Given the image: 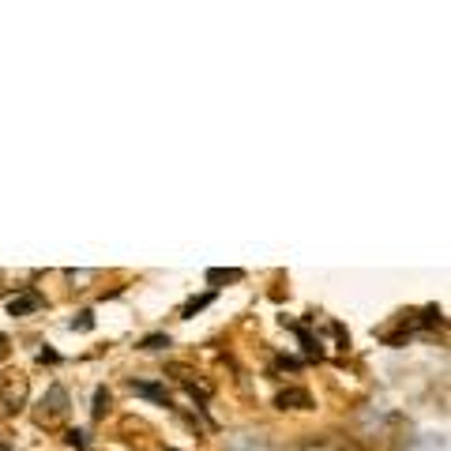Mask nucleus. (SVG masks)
Segmentation results:
<instances>
[{
	"label": "nucleus",
	"instance_id": "nucleus-3",
	"mask_svg": "<svg viewBox=\"0 0 451 451\" xmlns=\"http://www.w3.org/2000/svg\"><path fill=\"white\" fill-rule=\"evenodd\" d=\"M169 373H173L177 380L184 384V391H188L192 399H199V402H204V399H211V395H214V388H211V384H207L199 373H192L188 365H181V361H173V365H169Z\"/></svg>",
	"mask_w": 451,
	"mask_h": 451
},
{
	"label": "nucleus",
	"instance_id": "nucleus-10",
	"mask_svg": "<svg viewBox=\"0 0 451 451\" xmlns=\"http://www.w3.org/2000/svg\"><path fill=\"white\" fill-rule=\"evenodd\" d=\"M106 410H109V391L98 388L94 391V417H106Z\"/></svg>",
	"mask_w": 451,
	"mask_h": 451
},
{
	"label": "nucleus",
	"instance_id": "nucleus-13",
	"mask_svg": "<svg viewBox=\"0 0 451 451\" xmlns=\"http://www.w3.org/2000/svg\"><path fill=\"white\" fill-rule=\"evenodd\" d=\"M64 440H68L72 448H87V432H79V429H68V437Z\"/></svg>",
	"mask_w": 451,
	"mask_h": 451
},
{
	"label": "nucleus",
	"instance_id": "nucleus-8",
	"mask_svg": "<svg viewBox=\"0 0 451 451\" xmlns=\"http://www.w3.org/2000/svg\"><path fill=\"white\" fill-rule=\"evenodd\" d=\"M214 301V294H204V297H192V301L188 305H184V309H181V320H192V316H196V312L199 309H207V305H211Z\"/></svg>",
	"mask_w": 451,
	"mask_h": 451
},
{
	"label": "nucleus",
	"instance_id": "nucleus-7",
	"mask_svg": "<svg viewBox=\"0 0 451 451\" xmlns=\"http://www.w3.org/2000/svg\"><path fill=\"white\" fill-rule=\"evenodd\" d=\"M245 278V271H237V267H211L207 271V282H211V286H219V282H241Z\"/></svg>",
	"mask_w": 451,
	"mask_h": 451
},
{
	"label": "nucleus",
	"instance_id": "nucleus-14",
	"mask_svg": "<svg viewBox=\"0 0 451 451\" xmlns=\"http://www.w3.org/2000/svg\"><path fill=\"white\" fill-rule=\"evenodd\" d=\"M38 358H42V361H50V365H56V361H60V358H56L53 350H42V353H38Z\"/></svg>",
	"mask_w": 451,
	"mask_h": 451
},
{
	"label": "nucleus",
	"instance_id": "nucleus-4",
	"mask_svg": "<svg viewBox=\"0 0 451 451\" xmlns=\"http://www.w3.org/2000/svg\"><path fill=\"white\" fill-rule=\"evenodd\" d=\"M275 406L278 410H312V395L305 388H286V391H278Z\"/></svg>",
	"mask_w": 451,
	"mask_h": 451
},
{
	"label": "nucleus",
	"instance_id": "nucleus-15",
	"mask_svg": "<svg viewBox=\"0 0 451 451\" xmlns=\"http://www.w3.org/2000/svg\"><path fill=\"white\" fill-rule=\"evenodd\" d=\"M0 451H12V448H8V444H0Z\"/></svg>",
	"mask_w": 451,
	"mask_h": 451
},
{
	"label": "nucleus",
	"instance_id": "nucleus-9",
	"mask_svg": "<svg viewBox=\"0 0 451 451\" xmlns=\"http://www.w3.org/2000/svg\"><path fill=\"white\" fill-rule=\"evenodd\" d=\"M297 451H350V448L338 444V440H309V444H301Z\"/></svg>",
	"mask_w": 451,
	"mask_h": 451
},
{
	"label": "nucleus",
	"instance_id": "nucleus-12",
	"mask_svg": "<svg viewBox=\"0 0 451 451\" xmlns=\"http://www.w3.org/2000/svg\"><path fill=\"white\" fill-rule=\"evenodd\" d=\"M72 327H76V331H91L94 316H91V312H79V320H72Z\"/></svg>",
	"mask_w": 451,
	"mask_h": 451
},
{
	"label": "nucleus",
	"instance_id": "nucleus-2",
	"mask_svg": "<svg viewBox=\"0 0 451 451\" xmlns=\"http://www.w3.org/2000/svg\"><path fill=\"white\" fill-rule=\"evenodd\" d=\"M30 399V380L23 368H8L4 376H0V410L4 414H19L23 406H27Z\"/></svg>",
	"mask_w": 451,
	"mask_h": 451
},
{
	"label": "nucleus",
	"instance_id": "nucleus-6",
	"mask_svg": "<svg viewBox=\"0 0 451 451\" xmlns=\"http://www.w3.org/2000/svg\"><path fill=\"white\" fill-rule=\"evenodd\" d=\"M132 391L135 395H147V399H155V402H162V406H169V395L162 384H147V380H132Z\"/></svg>",
	"mask_w": 451,
	"mask_h": 451
},
{
	"label": "nucleus",
	"instance_id": "nucleus-5",
	"mask_svg": "<svg viewBox=\"0 0 451 451\" xmlns=\"http://www.w3.org/2000/svg\"><path fill=\"white\" fill-rule=\"evenodd\" d=\"M38 309H42V297L38 294H19V297L8 301V312H12V316H30V312H38Z\"/></svg>",
	"mask_w": 451,
	"mask_h": 451
},
{
	"label": "nucleus",
	"instance_id": "nucleus-1",
	"mask_svg": "<svg viewBox=\"0 0 451 451\" xmlns=\"http://www.w3.org/2000/svg\"><path fill=\"white\" fill-rule=\"evenodd\" d=\"M68 410H72L68 391H64L60 384H53V388L42 395V402L34 406V421L42 425V429H60V425L68 421Z\"/></svg>",
	"mask_w": 451,
	"mask_h": 451
},
{
	"label": "nucleus",
	"instance_id": "nucleus-11",
	"mask_svg": "<svg viewBox=\"0 0 451 451\" xmlns=\"http://www.w3.org/2000/svg\"><path fill=\"white\" fill-rule=\"evenodd\" d=\"M166 346H169V335H147L140 342V350H166Z\"/></svg>",
	"mask_w": 451,
	"mask_h": 451
}]
</instances>
